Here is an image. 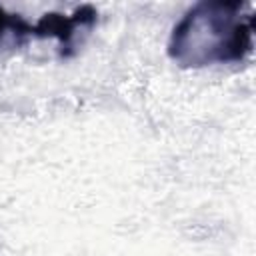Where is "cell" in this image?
<instances>
[{
	"mask_svg": "<svg viewBox=\"0 0 256 256\" xmlns=\"http://www.w3.org/2000/svg\"><path fill=\"white\" fill-rule=\"evenodd\" d=\"M254 16L240 2H200L174 26L168 52L180 66L236 62L252 50Z\"/></svg>",
	"mask_w": 256,
	"mask_h": 256,
	"instance_id": "1",
	"label": "cell"
},
{
	"mask_svg": "<svg viewBox=\"0 0 256 256\" xmlns=\"http://www.w3.org/2000/svg\"><path fill=\"white\" fill-rule=\"evenodd\" d=\"M8 32H12L14 36H26V34H34V26L26 24L18 14H8L0 6V38Z\"/></svg>",
	"mask_w": 256,
	"mask_h": 256,
	"instance_id": "2",
	"label": "cell"
}]
</instances>
